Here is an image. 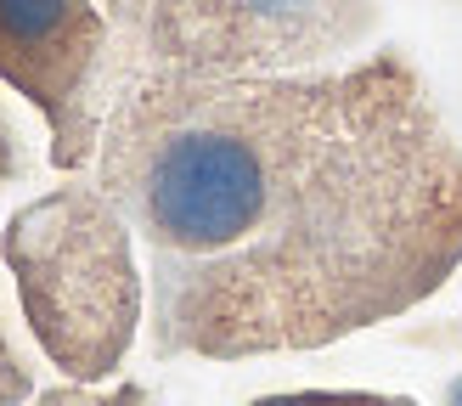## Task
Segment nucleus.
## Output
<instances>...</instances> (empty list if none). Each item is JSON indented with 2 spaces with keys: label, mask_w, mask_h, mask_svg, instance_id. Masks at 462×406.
Returning <instances> with one entry per match:
<instances>
[{
  "label": "nucleus",
  "mask_w": 462,
  "mask_h": 406,
  "mask_svg": "<svg viewBox=\"0 0 462 406\" xmlns=\"http://www.w3.org/2000/svg\"><path fill=\"white\" fill-rule=\"evenodd\" d=\"M254 406H418L406 395H373V390H293V395H265Z\"/></svg>",
  "instance_id": "obj_6"
},
{
  "label": "nucleus",
  "mask_w": 462,
  "mask_h": 406,
  "mask_svg": "<svg viewBox=\"0 0 462 406\" xmlns=\"http://www.w3.org/2000/svg\"><path fill=\"white\" fill-rule=\"evenodd\" d=\"M378 29V0H152L125 29V68L164 74H293L356 57Z\"/></svg>",
  "instance_id": "obj_3"
},
{
  "label": "nucleus",
  "mask_w": 462,
  "mask_h": 406,
  "mask_svg": "<svg viewBox=\"0 0 462 406\" xmlns=\"http://www.w3.org/2000/svg\"><path fill=\"white\" fill-rule=\"evenodd\" d=\"M102 6H107V17H113V23H119V34H125V29H135V23L147 17L152 0H102Z\"/></svg>",
  "instance_id": "obj_9"
},
{
  "label": "nucleus",
  "mask_w": 462,
  "mask_h": 406,
  "mask_svg": "<svg viewBox=\"0 0 462 406\" xmlns=\"http://www.w3.org/2000/svg\"><path fill=\"white\" fill-rule=\"evenodd\" d=\"M34 406H152L142 383H119V390H90V383H57V390L34 395Z\"/></svg>",
  "instance_id": "obj_5"
},
{
  "label": "nucleus",
  "mask_w": 462,
  "mask_h": 406,
  "mask_svg": "<svg viewBox=\"0 0 462 406\" xmlns=\"http://www.w3.org/2000/svg\"><path fill=\"white\" fill-rule=\"evenodd\" d=\"M119 23L102 0H0V85L29 97L51 130V164H97L119 85Z\"/></svg>",
  "instance_id": "obj_4"
},
{
  "label": "nucleus",
  "mask_w": 462,
  "mask_h": 406,
  "mask_svg": "<svg viewBox=\"0 0 462 406\" xmlns=\"http://www.w3.org/2000/svg\"><path fill=\"white\" fill-rule=\"evenodd\" d=\"M29 395H34V373L23 367V355L6 338V322H0V406H23Z\"/></svg>",
  "instance_id": "obj_7"
},
{
  "label": "nucleus",
  "mask_w": 462,
  "mask_h": 406,
  "mask_svg": "<svg viewBox=\"0 0 462 406\" xmlns=\"http://www.w3.org/2000/svg\"><path fill=\"white\" fill-rule=\"evenodd\" d=\"M23 316L68 383H102L147 316V271L135 265V232L102 180H68L6 220L0 237Z\"/></svg>",
  "instance_id": "obj_2"
},
{
  "label": "nucleus",
  "mask_w": 462,
  "mask_h": 406,
  "mask_svg": "<svg viewBox=\"0 0 462 406\" xmlns=\"http://www.w3.org/2000/svg\"><path fill=\"white\" fill-rule=\"evenodd\" d=\"M23 175V142H17V125L6 119V107H0V187Z\"/></svg>",
  "instance_id": "obj_8"
},
{
  "label": "nucleus",
  "mask_w": 462,
  "mask_h": 406,
  "mask_svg": "<svg viewBox=\"0 0 462 406\" xmlns=\"http://www.w3.org/2000/svg\"><path fill=\"white\" fill-rule=\"evenodd\" d=\"M97 180L147 254L158 361L321 350L462 271V142L401 51L231 79L125 68Z\"/></svg>",
  "instance_id": "obj_1"
}]
</instances>
